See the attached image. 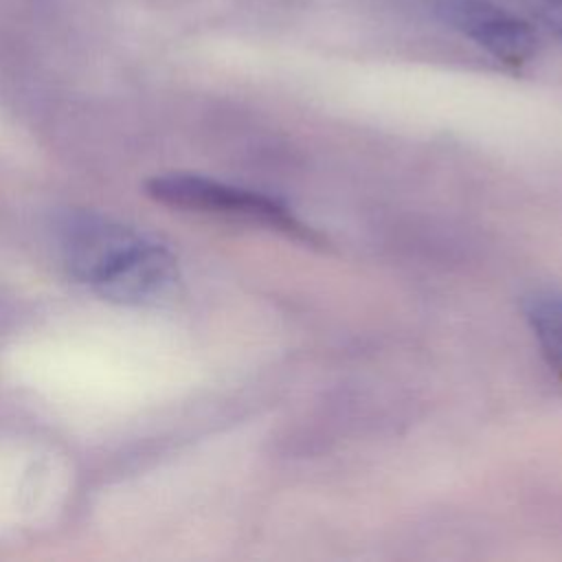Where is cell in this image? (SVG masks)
<instances>
[{
    "label": "cell",
    "mask_w": 562,
    "mask_h": 562,
    "mask_svg": "<svg viewBox=\"0 0 562 562\" xmlns=\"http://www.w3.org/2000/svg\"><path fill=\"white\" fill-rule=\"evenodd\" d=\"M68 272L103 301L149 305L178 283L176 255L154 237L103 215H75L61 231Z\"/></svg>",
    "instance_id": "6da1fadb"
},
{
    "label": "cell",
    "mask_w": 562,
    "mask_h": 562,
    "mask_svg": "<svg viewBox=\"0 0 562 562\" xmlns=\"http://www.w3.org/2000/svg\"><path fill=\"white\" fill-rule=\"evenodd\" d=\"M531 11L562 37V0H527Z\"/></svg>",
    "instance_id": "5b68a950"
},
{
    "label": "cell",
    "mask_w": 562,
    "mask_h": 562,
    "mask_svg": "<svg viewBox=\"0 0 562 562\" xmlns=\"http://www.w3.org/2000/svg\"><path fill=\"white\" fill-rule=\"evenodd\" d=\"M145 191L151 200L171 209L261 224L281 231L294 239L321 244V237L301 220H296L292 211L281 202L257 191L217 182L206 176L182 171L160 173L147 180Z\"/></svg>",
    "instance_id": "7a4b0ae2"
},
{
    "label": "cell",
    "mask_w": 562,
    "mask_h": 562,
    "mask_svg": "<svg viewBox=\"0 0 562 562\" xmlns=\"http://www.w3.org/2000/svg\"><path fill=\"white\" fill-rule=\"evenodd\" d=\"M439 13L454 31L507 66L518 68L538 50L533 29L487 0H446Z\"/></svg>",
    "instance_id": "3957f363"
},
{
    "label": "cell",
    "mask_w": 562,
    "mask_h": 562,
    "mask_svg": "<svg viewBox=\"0 0 562 562\" xmlns=\"http://www.w3.org/2000/svg\"><path fill=\"white\" fill-rule=\"evenodd\" d=\"M522 312L544 358L562 371V292L536 290L525 296Z\"/></svg>",
    "instance_id": "277c9868"
}]
</instances>
